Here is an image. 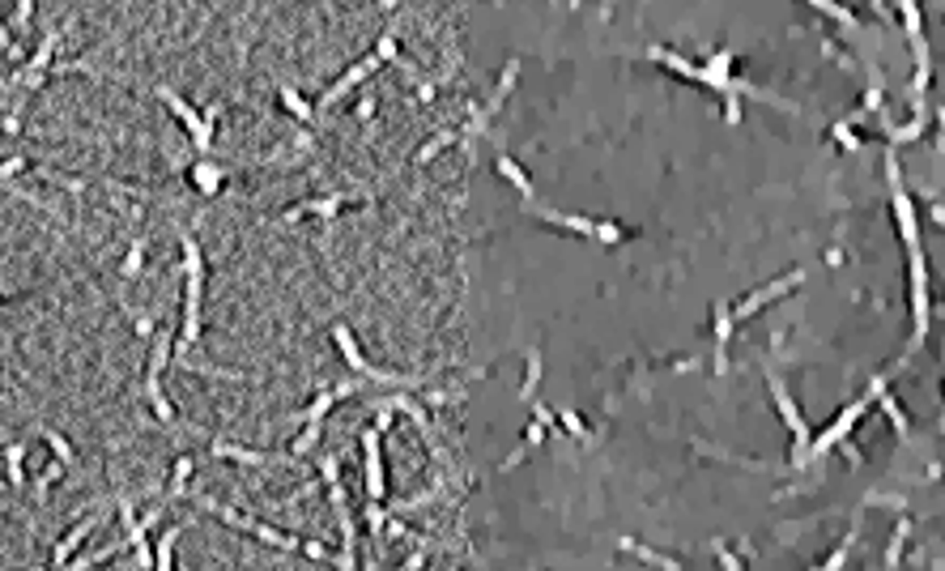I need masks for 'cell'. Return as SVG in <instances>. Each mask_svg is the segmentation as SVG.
Returning a JSON list of instances; mask_svg holds the SVG:
<instances>
[{
  "instance_id": "30bf717a",
  "label": "cell",
  "mask_w": 945,
  "mask_h": 571,
  "mask_svg": "<svg viewBox=\"0 0 945 571\" xmlns=\"http://www.w3.org/2000/svg\"><path fill=\"white\" fill-rule=\"evenodd\" d=\"M903 537H907V520H903V524H898V529H894V541H890V554H886V563H898V554H903Z\"/></svg>"
},
{
  "instance_id": "277c9868",
  "label": "cell",
  "mask_w": 945,
  "mask_h": 571,
  "mask_svg": "<svg viewBox=\"0 0 945 571\" xmlns=\"http://www.w3.org/2000/svg\"><path fill=\"white\" fill-rule=\"evenodd\" d=\"M864 410H869V396H864V401H856V405H847V410H843L839 418H835V422H830V427H826L822 435L809 444V456H822V452H830L835 444H843V439L852 435V427L860 422V413H864Z\"/></svg>"
},
{
  "instance_id": "6da1fadb",
  "label": "cell",
  "mask_w": 945,
  "mask_h": 571,
  "mask_svg": "<svg viewBox=\"0 0 945 571\" xmlns=\"http://www.w3.org/2000/svg\"><path fill=\"white\" fill-rule=\"evenodd\" d=\"M886 175H890V205H894V222H898V234H903V248H907V265H911V320H915V333L911 341L920 345L928 333V265H924V248H920V226H915V205L903 192L898 183V166L894 158H886Z\"/></svg>"
},
{
  "instance_id": "5b68a950",
  "label": "cell",
  "mask_w": 945,
  "mask_h": 571,
  "mask_svg": "<svg viewBox=\"0 0 945 571\" xmlns=\"http://www.w3.org/2000/svg\"><path fill=\"white\" fill-rule=\"evenodd\" d=\"M903 18H907V38L915 47V81H911V94H924L928 89V47H924V26H920V9L915 4H903Z\"/></svg>"
},
{
  "instance_id": "8992f818",
  "label": "cell",
  "mask_w": 945,
  "mask_h": 571,
  "mask_svg": "<svg viewBox=\"0 0 945 571\" xmlns=\"http://www.w3.org/2000/svg\"><path fill=\"white\" fill-rule=\"evenodd\" d=\"M733 307H716V371H728V337H733Z\"/></svg>"
},
{
  "instance_id": "8fae6325",
  "label": "cell",
  "mask_w": 945,
  "mask_h": 571,
  "mask_svg": "<svg viewBox=\"0 0 945 571\" xmlns=\"http://www.w3.org/2000/svg\"><path fill=\"white\" fill-rule=\"evenodd\" d=\"M719 563H724V567H728V571H741V563H736V558H733V554H728V550H719Z\"/></svg>"
},
{
  "instance_id": "ba28073f",
  "label": "cell",
  "mask_w": 945,
  "mask_h": 571,
  "mask_svg": "<svg viewBox=\"0 0 945 571\" xmlns=\"http://www.w3.org/2000/svg\"><path fill=\"white\" fill-rule=\"evenodd\" d=\"M626 550L639 554L643 563H651V567H660V571H682V563H677V558H665V554H656V550H643V546H634V541H626Z\"/></svg>"
},
{
  "instance_id": "7a4b0ae2",
  "label": "cell",
  "mask_w": 945,
  "mask_h": 571,
  "mask_svg": "<svg viewBox=\"0 0 945 571\" xmlns=\"http://www.w3.org/2000/svg\"><path fill=\"white\" fill-rule=\"evenodd\" d=\"M770 401H775V410H779V418H784V427L792 430V469H801V464L809 461V444H813V435H809L805 418H801V410L792 405V396H788V388L770 375Z\"/></svg>"
},
{
  "instance_id": "52a82bcc",
  "label": "cell",
  "mask_w": 945,
  "mask_h": 571,
  "mask_svg": "<svg viewBox=\"0 0 945 571\" xmlns=\"http://www.w3.org/2000/svg\"><path fill=\"white\" fill-rule=\"evenodd\" d=\"M877 393H881V410L890 413L894 430H907V413H903V410H898V405H894V396L886 393V384H881V379H877V384H873V396H877Z\"/></svg>"
},
{
  "instance_id": "9c48e42d",
  "label": "cell",
  "mask_w": 945,
  "mask_h": 571,
  "mask_svg": "<svg viewBox=\"0 0 945 571\" xmlns=\"http://www.w3.org/2000/svg\"><path fill=\"white\" fill-rule=\"evenodd\" d=\"M852 541H856V529H852V533H847V541H843L839 550L830 554V558H826V563H822V567H818V571H839L843 563H847V550H852Z\"/></svg>"
},
{
  "instance_id": "3957f363",
  "label": "cell",
  "mask_w": 945,
  "mask_h": 571,
  "mask_svg": "<svg viewBox=\"0 0 945 571\" xmlns=\"http://www.w3.org/2000/svg\"><path fill=\"white\" fill-rule=\"evenodd\" d=\"M805 282V273H801V268H792V273H788V277H779V282H767L762 286V290H753V294H745V299H741V303L733 307V320L741 324V320H750L753 311H762V307L767 303H775V299H784L788 290H796V286Z\"/></svg>"
}]
</instances>
